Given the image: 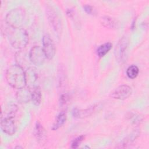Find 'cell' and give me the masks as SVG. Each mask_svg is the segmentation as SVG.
I'll return each mask as SVG.
<instances>
[{"label":"cell","instance_id":"obj_3","mask_svg":"<svg viewBox=\"0 0 149 149\" xmlns=\"http://www.w3.org/2000/svg\"><path fill=\"white\" fill-rule=\"evenodd\" d=\"M26 12L23 8H15L10 10L6 15V23L12 27H21L23 24Z\"/></svg>","mask_w":149,"mask_h":149},{"label":"cell","instance_id":"obj_11","mask_svg":"<svg viewBox=\"0 0 149 149\" xmlns=\"http://www.w3.org/2000/svg\"><path fill=\"white\" fill-rule=\"evenodd\" d=\"M16 98L21 104L29 102L31 100V89L27 86L19 89L16 93Z\"/></svg>","mask_w":149,"mask_h":149},{"label":"cell","instance_id":"obj_17","mask_svg":"<svg viewBox=\"0 0 149 149\" xmlns=\"http://www.w3.org/2000/svg\"><path fill=\"white\" fill-rule=\"evenodd\" d=\"M112 44L111 42H105L98 47L97 49V54L100 57L104 56L112 48Z\"/></svg>","mask_w":149,"mask_h":149},{"label":"cell","instance_id":"obj_21","mask_svg":"<svg viewBox=\"0 0 149 149\" xmlns=\"http://www.w3.org/2000/svg\"><path fill=\"white\" fill-rule=\"evenodd\" d=\"M69 100V96L67 94H62V95L60 97V104L62 105H65L67 103V102Z\"/></svg>","mask_w":149,"mask_h":149},{"label":"cell","instance_id":"obj_7","mask_svg":"<svg viewBox=\"0 0 149 149\" xmlns=\"http://www.w3.org/2000/svg\"><path fill=\"white\" fill-rule=\"evenodd\" d=\"M129 41L126 37H123L118 42L116 49H115V54L116 58L118 61L120 63H122L125 61L126 52L128 47Z\"/></svg>","mask_w":149,"mask_h":149},{"label":"cell","instance_id":"obj_2","mask_svg":"<svg viewBox=\"0 0 149 149\" xmlns=\"http://www.w3.org/2000/svg\"><path fill=\"white\" fill-rule=\"evenodd\" d=\"M6 79L8 83L14 88L19 90L26 86L25 72L19 65H13L8 68Z\"/></svg>","mask_w":149,"mask_h":149},{"label":"cell","instance_id":"obj_22","mask_svg":"<svg viewBox=\"0 0 149 149\" xmlns=\"http://www.w3.org/2000/svg\"><path fill=\"white\" fill-rule=\"evenodd\" d=\"M83 9L84 11L89 15H93V13H94V9L93 6H91L90 5H85L83 6Z\"/></svg>","mask_w":149,"mask_h":149},{"label":"cell","instance_id":"obj_16","mask_svg":"<svg viewBox=\"0 0 149 149\" xmlns=\"http://www.w3.org/2000/svg\"><path fill=\"white\" fill-rule=\"evenodd\" d=\"M66 120V114L65 112H61L58 116H56V120L54 123L52 129L54 130H56L58 129L60 127H61Z\"/></svg>","mask_w":149,"mask_h":149},{"label":"cell","instance_id":"obj_10","mask_svg":"<svg viewBox=\"0 0 149 149\" xmlns=\"http://www.w3.org/2000/svg\"><path fill=\"white\" fill-rule=\"evenodd\" d=\"M26 86L32 89L36 86H38L36 84L38 79V73L36 69L34 68L30 67L25 72Z\"/></svg>","mask_w":149,"mask_h":149},{"label":"cell","instance_id":"obj_9","mask_svg":"<svg viewBox=\"0 0 149 149\" xmlns=\"http://www.w3.org/2000/svg\"><path fill=\"white\" fill-rule=\"evenodd\" d=\"M132 93V88L128 85L122 84L118 87L111 94L113 98L123 100L129 98Z\"/></svg>","mask_w":149,"mask_h":149},{"label":"cell","instance_id":"obj_12","mask_svg":"<svg viewBox=\"0 0 149 149\" xmlns=\"http://www.w3.org/2000/svg\"><path fill=\"white\" fill-rule=\"evenodd\" d=\"M34 135L40 144H44L47 139V133L42 125L37 121L36 123L35 127L34 129Z\"/></svg>","mask_w":149,"mask_h":149},{"label":"cell","instance_id":"obj_8","mask_svg":"<svg viewBox=\"0 0 149 149\" xmlns=\"http://www.w3.org/2000/svg\"><path fill=\"white\" fill-rule=\"evenodd\" d=\"M46 13L48 19L54 30L57 33H60L62 29V24L59 16L51 8L47 9Z\"/></svg>","mask_w":149,"mask_h":149},{"label":"cell","instance_id":"obj_1","mask_svg":"<svg viewBox=\"0 0 149 149\" xmlns=\"http://www.w3.org/2000/svg\"><path fill=\"white\" fill-rule=\"evenodd\" d=\"M4 32L11 45L16 49H22L28 44L29 36L23 28L12 27L7 24Z\"/></svg>","mask_w":149,"mask_h":149},{"label":"cell","instance_id":"obj_13","mask_svg":"<svg viewBox=\"0 0 149 149\" xmlns=\"http://www.w3.org/2000/svg\"><path fill=\"white\" fill-rule=\"evenodd\" d=\"M96 108H97V106L94 105L91 107H90L89 108H87L86 109H83V110L78 109L76 108V109H73L72 113H73V116L75 118H85V117L91 115L93 113H94Z\"/></svg>","mask_w":149,"mask_h":149},{"label":"cell","instance_id":"obj_20","mask_svg":"<svg viewBox=\"0 0 149 149\" xmlns=\"http://www.w3.org/2000/svg\"><path fill=\"white\" fill-rule=\"evenodd\" d=\"M58 76H59V84L61 86L63 84V83L65 80V72L63 70V67L61 66H60V69L58 70Z\"/></svg>","mask_w":149,"mask_h":149},{"label":"cell","instance_id":"obj_19","mask_svg":"<svg viewBox=\"0 0 149 149\" xmlns=\"http://www.w3.org/2000/svg\"><path fill=\"white\" fill-rule=\"evenodd\" d=\"M84 137V136L81 135V136H80L77 137H76V139H74L72 143V144H71V147L72 148H76L78 147V146L80 145V144L81 143V141L83 140Z\"/></svg>","mask_w":149,"mask_h":149},{"label":"cell","instance_id":"obj_4","mask_svg":"<svg viewBox=\"0 0 149 149\" xmlns=\"http://www.w3.org/2000/svg\"><path fill=\"white\" fill-rule=\"evenodd\" d=\"M46 58L44 50L41 47L34 46L31 48L29 52V59L34 65H42Z\"/></svg>","mask_w":149,"mask_h":149},{"label":"cell","instance_id":"obj_5","mask_svg":"<svg viewBox=\"0 0 149 149\" xmlns=\"http://www.w3.org/2000/svg\"><path fill=\"white\" fill-rule=\"evenodd\" d=\"M42 49L48 59H52L56 52V48L54 42L48 34H45L42 37Z\"/></svg>","mask_w":149,"mask_h":149},{"label":"cell","instance_id":"obj_14","mask_svg":"<svg viewBox=\"0 0 149 149\" xmlns=\"http://www.w3.org/2000/svg\"><path fill=\"white\" fill-rule=\"evenodd\" d=\"M41 90L40 86H37L31 89V101L33 103L38 106L41 102Z\"/></svg>","mask_w":149,"mask_h":149},{"label":"cell","instance_id":"obj_6","mask_svg":"<svg viewBox=\"0 0 149 149\" xmlns=\"http://www.w3.org/2000/svg\"><path fill=\"white\" fill-rule=\"evenodd\" d=\"M14 116H5L1 118V128L2 130L8 135H13L16 131V125L13 119Z\"/></svg>","mask_w":149,"mask_h":149},{"label":"cell","instance_id":"obj_18","mask_svg":"<svg viewBox=\"0 0 149 149\" xmlns=\"http://www.w3.org/2000/svg\"><path fill=\"white\" fill-rule=\"evenodd\" d=\"M139 72V69L138 67L136 65H131L128 67L126 70V74L127 77L131 79H135Z\"/></svg>","mask_w":149,"mask_h":149},{"label":"cell","instance_id":"obj_15","mask_svg":"<svg viewBox=\"0 0 149 149\" xmlns=\"http://www.w3.org/2000/svg\"><path fill=\"white\" fill-rule=\"evenodd\" d=\"M101 23L104 27L108 29H114L118 25L117 21L115 19L109 16L102 17L101 18Z\"/></svg>","mask_w":149,"mask_h":149}]
</instances>
